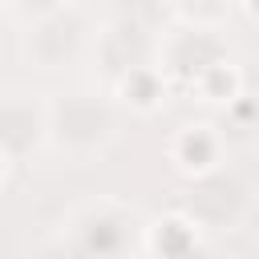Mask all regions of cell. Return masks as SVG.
Instances as JSON below:
<instances>
[{
	"label": "cell",
	"instance_id": "obj_1",
	"mask_svg": "<svg viewBox=\"0 0 259 259\" xmlns=\"http://www.w3.org/2000/svg\"><path fill=\"white\" fill-rule=\"evenodd\" d=\"M117 138V113L101 93L77 89L49 101V146L69 158H97Z\"/></svg>",
	"mask_w": 259,
	"mask_h": 259
},
{
	"label": "cell",
	"instance_id": "obj_2",
	"mask_svg": "<svg viewBox=\"0 0 259 259\" xmlns=\"http://www.w3.org/2000/svg\"><path fill=\"white\" fill-rule=\"evenodd\" d=\"M97 45V32L93 24L85 20L81 8L65 4V8H53L45 16H32L28 20V32H24V53L36 69L53 73V69H69L77 65L89 49Z\"/></svg>",
	"mask_w": 259,
	"mask_h": 259
},
{
	"label": "cell",
	"instance_id": "obj_3",
	"mask_svg": "<svg viewBox=\"0 0 259 259\" xmlns=\"http://www.w3.org/2000/svg\"><path fill=\"white\" fill-rule=\"evenodd\" d=\"M69 239L77 259H121L134 247V210L113 198L85 202L69 214Z\"/></svg>",
	"mask_w": 259,
	"mask_h": 259
},
{
	"label": "cell",
	"instance_id": "obj_4",
	"mask_svg": "<svg viewBox=\"0 0 259 259\" xmlns=\"http://www.w3.org/2000/svg\"><path fill=\"white\" fill-rule=\"evenodd\" d=\"M182 214H190L202 231H235L251 214V186L223 166L190 178V194L182 198Z\"/></svg>",
	"mask_w": 259,
	"mask_h": 259
},
{
	"label": "cell",
	"instance_id": "obj_5",
	"mask_svg": "<svg viewBox=\"0 0 259 259\" xmlns=\"http://www.w3.org/2000/svg\"><path fill=\"white\" fill-rule=\"evenodd\" d=\"M36 93L8 89L4 97V166L12 170L24 154H32L40 142H49V101H32Z\"/></svg>",
	"mask_w": 259,
	"mask_h": 259
},
{
	"label": "cell",
	"instance_id": "obj_6",
	"mask_svg": "<svg viewBox=\"0 0 259 259\" xmlns=\"http://www.w3.org/2000/svg\"><path fill=\"white\" fill-rule=\"evenodd\" d=\"M223 57H227L223 45H219L210 32H202V28H178V32L166 36V45L158 40V65H162V73L186 77L190 85H194L210 65H219Z\"/></svg>",
	"mask_w": 259,
	"mask_h": 259
},
{
	"label": "cell",
	"instance_id": "obj_7",
	"mask_svg": "<svg viewBox=\"0 0 259 259\" xmlns=\"http://www.w3.org/2000/svg\"><path fill=\"white\" fill-rule=\"evenodd\" d=\"M166 150H170L174 170L186 174V178H202V174H210V170L223 166V138H219V130L206 125V121H186V125H178Z\"/></svg>",
	"mask_w": 259,
	"mask_h": 259
},
{
	"label": "cell",
	"instance_id": "obj_8",
	"mask_svg": "<svg viewBox=\"0 0 259 259\" xmlns=\"http://www.w3.org/2000/svg\"><path fill=\"white\" fill-rule=\"evenodd\" d=\"M117 97L138 113H154L162 105V97H166L162 65H142V69H130L125 77H117Z\"/></svg>",
	"mask_w": 259,
	"mask_h": 259
},
{
	"label": "cell",
	"instance_id": "obj_9",
	"mask_svg": "<svg viewBox=\"0 0 259 259\" xmlns=\"http://www.w3.org/2000/svg\"><path fill=\"white\" fill-rule=\"evenodd\" d=\"M69 0H4V8L8 12H16V8H24L28 12V20L32 16H45V12H53V8H65Z\"/></svg>",
	"mask_w": 259,
	"mask_h": 259
},
{
	"label": "cell",
	"instance_id": "obj_10",
	"mask_svg": "<svg viewBox=\"0 0 259 259\" xmlns=\"http://www.w3.org/2000/svg\"><path fill=\"white\" fill-rule=\"evenodd\" d=\"M243 8H247V12L255 16V20H259V0H243Z\"/></svg>",
	"mask_w": 259,
	"mask_h": 259
}]
</instances>
